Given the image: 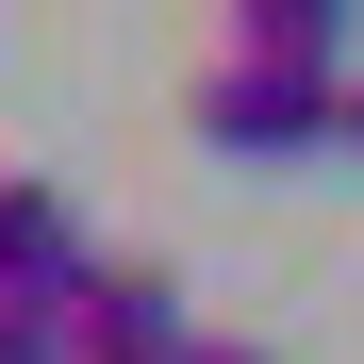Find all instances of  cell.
I'll list each match as a JSON object with an SVG mask.
<instances>
[{"instance_id": "7", "label": "cell", "mask_w": 364, "mask_h": 364, "mask_svg": "<svg viewBox=\"0 0 364 364\" xmlns=\"http://www.w3.org/2000/svg\"><path fill=\"white\" fill-rule=\"evenodd\" d=\"M348 166H364V83H348Z\"/></svg>"}, {"instance_id": "5", "label": "cell", "mask_w": 364, "mask_h": 364, "mask_svg": "<svg viewBox=\"0 0 364 364\" xmlns=\"http://www.w3.org/2000/svg\"><path fill=\"white\" fill-rule=\"evenodd\" d=\"M0 364H67V315H0Z\"/></svg>"}, {"instance_id": "1", "label": "cell", "mask_w": 364, "mask_h": 364, "mask_svg": "<svg viewBox=\"0 0 364 364\" xmlns=\"http://www.w3.org/2000/svg\"><path fill=\"white\" fill-rule=\"evenodd\" d=\"M182 133L215 166H315V149H348V67H315V50H215Z\"/></svg>"}, {"instance_id": "4", "label": "cell", "mask_w": 364, "mask_h": 364, "mask_svg": "<svg viewBox=\"0 0 364 364\" xmlns=\"http://www.w3.org/2000/svg\"><path fill=\"white\" fill-rule=\"evenodd\" d=\"M232 50H315V67H348V33H364V0H215Z\"/></svg>"}, {"instance_id": "6", "label": "cell", "mask_w": 364, "mask_h": 364, "mask_svg": "<svg viewBox=\"0 0 364 364\" xmlns=\"http://www.w3.org/2000/svg\"><path fill=\"white\" fill-rule=\"evenodd\" d=\"M182 364H282V348H232V331H199V348H182Z\"/></svg>"}, {"instance_id": "3", "label": "cell", "mask_w": 364, "mask_h": 364, "mask_svg": "<svg viewBox=\"0 0 364 364\" xmlns=\"http://www.w3.org/2000/svg\"><path fill=\"white\" fill-rule=\"evenodd\" d=\"M83 265H100L83 199H67L50 166H0V315H67V298H83Z\"/></svg>"}, {"instance_id": "2", "label": "cell", "mask_w": 364, "mask_h": 364, "mask_svg": "<svg viewBox=\"0 0 364 364\" xmlns=\"http://www.w3.org/2000/svg\"><path fill=\"white\" fill-rule=\"evenodd\" d=\"M199 348V315H182V282L149 249H100L83 298H67V364H182Z\"/></svg>"}]
</instances>
